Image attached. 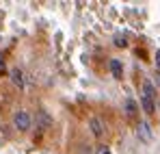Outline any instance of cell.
<instances>
[{
	"instance_id": "5b68a950",
	"label": "cell",
	"mask_w": 160,
	"mask_h": 154,
	"mask_svg": "<svg viewBox=\"0 0 160 154\" xmlns=\"http://www.w3.org/2000/svg\"><path fill=\"white\" fill-rule=\"evenodd\" d=\"M11 82H13L18 89H24V85H26V82H24V72H22V70H18V67H15V70H11Z\"/></svg>"
},
{
	"instance_id": "4fadbf2b",
	"label": "cell",
	"mask_w": 160,
	"mask_h": 154,
	"mask_svg": "<svg viewBox=\"0 0 160 154\" xmlns=\"http://www.w3.org/2000/svg\"><path fill=\"white\" fill-rule=\"evenodd\" d=\"M2 72H4V61L0 59V74H2Z\"/></svg>"
},
{
	"instance_id": "3957f363",
	"label": "cell",
	"mask_w": 160,
	"mask_h": 154,
	"mask_svg": "<svg viewBox=\"0 0 160 154\" xmlns=\"http://www.w3.org/2000/svg\"><path fill=\"white\" fill-rule=\"evenodd\" d=\"M136 137H138L143 143L152 141V128H149L147 122H141V124H138V128H136Z\"/></svg>"
},
{
	"instance_id": "277c9868",
	"label": "cell",
	"mask_w": 160,
	"mask_h": 154,
	"mask_svg": "<svg viewBox=\"0 0 160 154\" xmlns=\"http://www.w3.org/2000/svg\"><path fill=\"white\" fill-rule=\"evenodd\" d=\"M89 128H91V132H93L95 137H102V135H104V124H102L100 117H91V119H89Z\"/></svg>"
},
{
	"instance_id": "7c38bea8",
	"label": "cell",
	"mask_w": 160,
	"mask_h": 154,
	"mask_svg": "<svg viewBox=\"0 0 160 154\" xmlns=\"http://www.w3.org/2000/svg\"><path fill=\"white\" fill-rule=\"evenodd\" d=\"M156 67H158V70H160V50L156 52Z\"/></svg>"
},
{
	"instance_id": "7a4b0ae2",
	"label": "cell",
	"mask_w": 160,
	"mask_h": 154,
	"mask_svg": "<svg viewBox=\"0 0 160 154\" xmlns=\"http://www.w3.org/2000/svg\"><path fill=\"white\" fill-rule=\"evenodd\" d=\"M35 124H37V128H50L52 126V117L48 115V111H37V115H35Z\"/></svg>"
},
{
	"instance_id": "52a82bcc",
	"label": "cell",
	"mask_w": 160,
	"mask_h": 154,
	"mask_svg": "<svg viewBox=\"0 0 160 154\" xmlns=\"http://www.w3.org/2000/svg\"><path fill=\"white\" fill-rule=\"evenodd\" d=\"M141 104H143L145 113H149V115L156 111V104H154V100H152V98H145V96H143V98H141Z\"/></svg>"
},
{
	"instance_id": "30bf717a",
	"label": "cell",
	"mask_w": 160,
	"mask_h": 154,
	"mask_svg": "<svg viewBox=\"0 0 160 154\" xmlns=\"http://www.w3.org/2000/svg\"><path fill=\"white\" fill-rule=\"evenodd\" d=\"M115 46H119V48H126V46H128L126 37H123V35H117V37H115Z\"/></svg>"
},
{
	"instance_id": "8fae6325",
	"label": "cell",
	"mask_w": 160,
	"mask_h": 154,
	"mask_svg": "<svg viewBox=\"0 0 160 154\" xmlns=\"http://www.w3.org/2000/svg\"><path fill=\"white\" fill-rule=\"evenodd\" d=\"M95 154H112V152H110L108 146H98V148H95Z\"/></svg>"
},
{
	"instance_id": "8992f818",
	"label": "cell",
	"mask_w": 160,
	"mask_h": 154,
	"mask_svg": "<svg viewBox=\"0 0 160 154\" xmlns=\"http://www.w3.org/2000/svg\"><path fill=\"white\" fill-rule=\"evenodd\" d=\"M143 96H145V98H152V100H154V96H156V89H154V85H152L149 80H143Z\"/></svg>"
},
{
	"instance_id": "ba28073f",
	"label": "cell",
	"mask_w": 160,
	"mask_h": 154,
	"mask_svg": "<svg viewBox=\"0 0 160 154\" xmlns=\"http://www.w3.org/2000/svg\"><path fill=\"white\" fill-rule=\"evenodd\" d=\"M110 72H112V76H115V78H121L123 67H121V63H119L117 59H112V61H110Z\"/></svg>"
},
{
	"instance_id": "5bb4252c",
	"label": "cell",
	"mask_w": 160,
	"mask_h": 154,
	"mask_svg": "<svg viewBox=\"0 0 160 154\" xmlns=\"http://www.w3.org/2000/svg\"><path fill=\"white\" fill-rule=\"evenodd\" d=\"M156 85H158V87H160V72H158V74H156Z\"/></svg>"
},
{
	"instance_id": "9c48e42d",
	"label": "cell",
	"mask_w": 160,
	"mask_h": 154,
	"mask_svg": "<svg viewBox=\"0 0 160 154\" xmlns=\"http://www.w3.org/2000/svg\"><path fill=\"white\" fill-rule=\"evenodd\" d=\"M126 113H128L130 117L136 115V102H134V100H126Z\"/></svg>"
},
{
	"instance_id": "6da1fadb",
	"label": "cell",
	"mask_w": 160,
	"mask_h": 154,
	"mask_svg": "<svg viewBox=\"0 0 160 154\" xmlns=\"http://www.w3.org/2000/svg\"><path fill=\"white\" fill-rule=\"evenodd\" d=\"M30 124H32V117L28 115L26 111H18V113H15V117H13V126H15L18 130L24 132V130L30 128Z\"/></svg>"
}]
</instances>
